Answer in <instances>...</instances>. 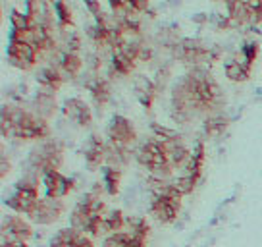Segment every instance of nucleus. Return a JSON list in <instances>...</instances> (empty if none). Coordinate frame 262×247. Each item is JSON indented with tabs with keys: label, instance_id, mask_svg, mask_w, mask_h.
<instances>
[{
	"label": "nucleus",
	"instance_id": "obj_1",
	"mask_svg": "<svg viewBox=\"0 0 262 247\" xmlns=\"http://www.w3.org/2000/svg\"><path fill=\"white\" fill-rule=\"evenodd\" d=\"M108 139L116 143L118 147H123V149H129L135 145L137 141V135H135V129L131 122L123 116H112V120L108 124Z\"/></svg>",
	"mask_w": 262,
	"mask_h": 247
},
{
	"label": "nucleus",
	"instance_id": "obj_2",
	"mask_svg": "<svg viewBox=\"0 0 262 247\" xmlns=\"http://www.w3.org/2000/svg\"><path fill=\"white\" fill-rule=\"evenodd\" d=\"M64 116L68 118V120H72L75 122L77 125H81V127H87V125H91L93 124V114H91V108H89V104L85 103V101H81V99H68L66 103H64Z\"/></svg>",
	"mask_w": 262,
	"mask_h": 247
},
{
	"label": "nucleus",
	"instance_id": "obj_3",
	"mask_svg": "<svg viewBox=\"0 0 262 247\" xmlns=\"http://www.w3.org/2000/svg\"><path fill=\"white\" fill-rule=\"evenodd\" d=\"M178 208L176 206H172L168 203V199H152V203H150V214L158 220V222H162V224H170V222H174L176 218H178Z\"/></svg>",
	"mask_w": 262,
	"mask_h": 247
},
{
	"label": "nucleus",
	"instance_id": "obj_4",
	"mask_svg": "<svg viewBox=\"0 0 262 247\" xmlns=\"http://www.w3.org/2000/svg\"><path fill=\"white\" fill-rule=\"evenodd\" d=\"M35 112L44 120H50L56 114V99L52 93L39 91L35 97Z\"/></svg>",
	"mask_w": 262,
	"mask_h": 247
},
{
	"label": "nucleus",
	"instance_id": "obj_5",
	"mask_svg": "<svg viewBox=\"0 0 262 247\" xmlns=\"http://www.w3.org/2000/svg\"><path fill=\"white\" fill-rule=\"evenodd\" d=\"M120 180H121V170L120 168H114V166H104L102 168V184H104L108 195H118Z\"/></svg>",
	"mask_w": 262,
	"mask_h": 247
},
{
	"label": "nucleus",
	"instance_id": "obj_6",
	"mask_svg": "<svg viewBox=\"0 0 262 247\" xmlns=\"http://www.w3.org/2000/svg\"><path fill=\"white\" fill-rule=\"evenodd\" d=\"M229 125V118H225L222 114H216V116H208L204 120V131L208 137H220L227 129Z\"/></svg>",
	"mask_w": 262,
	"mask_h": 247
},
{
	"label": "nucleus",
	"instance_id": "obj_7",
	"mask_svg": "<svg viewBox=\"0 0 262 247\" xmlns=\"http://www.w3.org/2000/svg\"><path fill=\"white\" fill-rule=\"evenodd\" d=\"M133 87H135V95H147V97H154L158 95V89L154 82H150L147 76H137L133 80Z\"/></svg>",
	"mask_w": 262,
	"mask_h": 247
},
{
	"label": "nucleus",
	"instance_id": "obj_8",
	"mask_svg": "<svg viewBox=\"0 0 262 247\" xmlns=\"http://www.w3.org/2000/svg\"><path fill=\"white\" fill-rule=\"evenodd\" d=\"M251 74H247L237 62H227L225 64V78L229 82H247Z\"/></svg>",
	"mask_w": 262,
	"mask_h": 247
},
{
	"label": "nucleus",
	"instance_id": "obj_9",
	"mask_svg": "<svg viewBox=\"0 0 262 247\" xmlns=\"http://www.w3.org/2000/svg\"><path fill=\"white\" fill-rule=\"evenodd\" d=\"M172 185L181 193V195H189V193H193V189L197 187V182H195V178L193 176H187V174H183V176H180L178 180H174L172 182Z\"/></svg>",
	"mask_w": 262,
	"mask_h": 247
},
{
	"label": "nucleus",
	"instance_id": "obj_10",
	"mask_svg": "<svg viewBox=\"0 0 262 247\" xmlns=\"http://www.w3.org/2000/svg\"><path fill=\"white\" fill-rule=\"evenodd\" d=\"M54 10H56V18H58L60 25H74V16H72V10L68 8L66 0L54 4Z\"/></svg>",
	"mask_w": 262,
	"mask_h": 247
},
{
	"label": "nucleus",
	"instance_id": "obj_11",
	"mask_svg": "<svg viewBox=\"0 0 262 247\" xmlns=\"http://www.w3.org/2000/svg\"><path fill=\"white\" fill-rule=\"evenodd\" d=\"M10 23H12V29H18V31L29 29V18H27V14H23L20 10L10 12Z\"/></svg>",
	"mask_w": 262,
	"mask_h": 247
},
{
	"label": "nucleus",
	"instance_id": "obj_12",
	"mask_svg": "<svg viewBox=\"0 0 262 247\" xmlns=\"http://www.w3.org/2000/svg\"><path fill=\"white\" fill-rule=\"evenodd\" d=\"M241 50H243L245 58H247L251 64H253V62L257 60V56H259V50H261V46H259V42L253 41V42H247V44H245Z\"/></svg>",
	"mask_w": 262,
	"mask_h": 247
},
{
	"label": "nucleus",
	"instance_id": "obj_13",
	"mask_svg": "<svg viewBox=\"0 0 262 247\" xmlns=\"http://www.w3.org/2000/svg\"><path fill=\"white\" fill-rule=\"evenodd\" d=\"M152 60V46L149 44H141V48H139V56H137V62H150Z\"/></svg>",
	"mask_w": 262,
	"mask_h": 247
},
{
	"label": "nucleus",
	"instance_id": "obj_14",
	"mask_svg": "<svg viewBox=\"0 0 262 247\" xmlns=\"http://www.w3.org/2000/svg\"><path fill=\"white\" fill-rule=\"evenodd\" d=\"M83 4H85V8L97 18V16H101L102 14V8H101V0H83Z\"/></svg>",
	"mask_w": 262,
	"mask_h": 247
},
{
	"label": "nucleus",
	"instance_id": "obj_15",
	"mask_svg": "<svg viewBox=\"0 0 262 247\" xmlns=\"http://www.w3.org/2000/svg\"><path fill=\"white\" fill-rule=\"evenodd\" d=\"M102 247H125L118 238H116V234L112 236H108V238H104V242H102Z\"/></svg>",
	"mask_w": 262,
	"mask_h": 247
},
{
	"label": "nucleus",
	"instance_id": "obj_16",
	"mask_svg": "<svg viewBox=\"0 0 262 247\" xmlns=\"http://www.w3.org/2000/svg\"><path fill=\"white\" fill-rule=\"evenodd\" d=\"M75 247H95L93 246V242H91V238H87L85 234H79L77 236V240H75Z\"/></svg>",
	"mask_w": 262,
	"mask_h": 247
},
{
	"label": "nucleus",
	"instance_id": "obj_17",
	"mask_svg": "<svg viewBox=\"0 0 262 247\" xmlns=\"http://www.w3.org/2000/svg\"><path fill=\"white\" fill-rule=\"evenodd\" d=\"M8 174H10V163L6 161V155H2V159H0V178L4 180Z\"/></svg>",
	"mask_w": 262,
	"mask_h": 247
},
{
	"label": "nucleus",
	"instance_id": "obj_18",
	"mask_svg": "<svg viewBox=\"0 0 262 247\" xmlns=\"http://www.w3.org/2000/svg\"><path fill=\"white\" fill-rule=\"evenodd\" d=\"M135 4V10L141 14V12H149V0H133Z\"/></svg>",
	"mask_w": 262,
	"mask_h": 247
},
{
	"label": "nucleus",
	"instance_id": "obj_19",
	"mask_svg": "<svg viewBox=\"0 0 262 247\" xmlns=\"http://www.w3.org/2000/svg\"><path fill=\"white\" fill-rule=\"evenodd\" d=\"M193 21L195 23H204V21H208V16L206 14H197V16H193Z\"/></svg>",
	"mask_w": 262,
	"mask_h": 247
}]
</instances>
